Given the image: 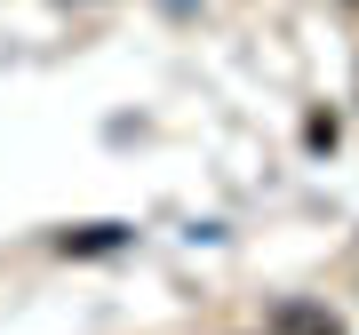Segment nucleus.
Here are the masks:
<instances>
[{"instance_id": "nucleus-2", "label": "nucleus", "mask_w": 359, "mask_h": 335, "mask_svg": "<svg viewBox=\"0 0 359 335\" xmlns=\"http://www.w3.org/2000/svg\"><path fill=\"white\" fill-rule=\"evenodd\" d=\"M351 8H359V0H351Z\"/></svg>"}, {"instance_id": "nucleus-1", "label": "nucleus", "mask_w": 359, "mask_h": 335, "mask_svg": "<svg viewBox=\"0 0 359 335\" xmlns=\"http://www.w3.org/2000/svg\"><path fill=\"white\" fill-rule=\"evenodd\" d=\"M271 335H344V320H335L327 303H304V296H280V303H271Z\"/></svg>"}]
</instances>
